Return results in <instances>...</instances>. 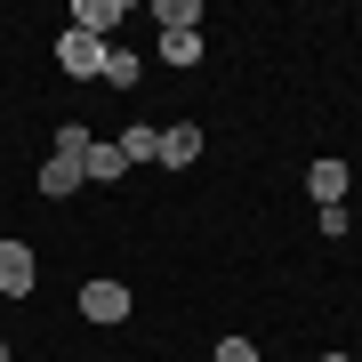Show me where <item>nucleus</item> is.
<instances>
[{
    "label": "nucleus",
    "instance_id": "6e6552de",
    "mask_svg": "<svg viewBox=\"0 0 362 362\" xmlns=\"http://www.w3.org/2000/svg\"><path fill=\"white\" fill-rule=\"evenodd\" d=\"M73 25L105 40V33H113V25H121V0H73Z\"/></svg>",
    "mask_w": 362,
    "mask_h": 362
},
{
    "label": "nucleus",
    "instance_id": "9d476101",
    "mask_svg": "<svg viewBox=\"0 0 362 362\" xmlns=\"http://www.w3.org/2000/svg\"><path fill=\"white\" fill-rule=\"evenodd\" d=\"M161 65H202V33H161Z\"/></svg>",
    "mask_w": 362,
    "mask_h": 362
},
{
    "label": "nucleus",
    "instance_id": "ddd939ff",
    "mask_svg": "<svg viewBox=\"0 0 362 362\" xmlns=\"http://www.w3.org/2000/svg\"><path fill=\"white\" fill-rule=\"evenodd\" d=\"M218 362H258V346L250 338H218Z\"/></svg>",
    "mask_w": 362,
    "mask_h": 362
},
{
    "label": "nucleus",
    "instance_id": "423d86ee",
    "mask_svg": "<svg viewBox=\"0 0 362 362\" xmlns=\"http://www.w3.org/2000/svg\"><path fill=\"white\" fill-rule=\"evenodd\" d=\"M194 153H202V129H194V121H177V129H161V153H153V161L194 169Z\"/></svg>",
    "mask_w": 362,
    "mask_h": 362
},
{
    "label": "nucleus",
    "instance_id": "4468645a",
    "mask_svg": "<svg viewBox=\"0 0 362 362\" xmlns=\"http://www.w3.org/2000/svg\"><path fill=\"white\" fill-rule=\"evenodd\" d=\"M322 362H362V354H322Z\"/></svg>",
    "mask_w": 362,
    "mask_h": 362
},
{
    "label": "nucleus",
    "instance_id": "9b49d317",
    "mask_svg": "<svg viewBox=\"0 0 362 362\" xmlns=\"http://www.w3.org/2000/svg\"><path fill=\"white\" fill-rule=\"evenodd\" d=\"M97 81H113V89H137V49H105V73Z\"/></svg>",
    "mask_w": 362,
    "mask_h": 362
},
{
    "label": "nucleus",
    "instance_id": "f8f14e48",
    "mask_svg": "<svg viewBox=\"0 0 362 362\" xmlns=\"http://www.w3.org/2000/svg\"><path fill=\"white\" fill-rule=\"evenodd\" d=\"M113 145H121L129 161H153V153H161V129H145V121H137V129H129V137H113Z\"/></svg>",
    "mask_w": 362,
    "mask_h": 362
},
{
    "label": "nucleus",
    "instance_id": "7ed1b4c3",
    "mask_svg": "<svg viewBox=\"0 0 362 362\" xmlns=\"http://www.w3.org/2000/svg\"><path fill=\"white\" fill-rule=\"evenodd\" d=\"M81 314L89 322H129V282H89L81 290Z\"/></svg>",
    "mask_w": 362,
    "mask_h": 362
},
{
    "label": "nucleus",
    "instance_id": "0eeeda50",
    "mask_svg": "<svg viewBox=\"0 0 362 362\" xmlns=\"http://www.w3.org/2000/svg\"><path fill=\"white\" fill-rule=\"evenodd\" d=\"M121 169H129V153H121V145H105V137H89V161H81V177H97V185H113Z\"/></svg>",
    "mask_w": 362,
    "mask_h": 362
},
{
    "label": "nucleus",
    "instance_id": "20e7f679",
    "mask_svg": "<svg viewBox=\"0 0 362 362\" xmlns=\"http://www.w3.org/2000/svg\"><path fill=\"white\" fill-rule=\"evenodd\" d=\"M81 161H89V153H49V161H40V194H49V202L81 194V185H89V177H81Z\"/></svg>",
    "mask_w": 362,
    "mask_h": 362
},
{
    "label": "nucleus",
    "instance_id": "2eb2a0df",
    "mask_svg": "<svg viewBox=\"0 0 362 362\" xmlns=\"http://www.w3.org/2000/svg\"><path fill=\"white\" fill-rule=\"evenodd\" d=\"M0 362H8V338H0Z\"/></svg>",
    "mask_w": 362,
    "mask_h": 362
},
{
    "label": "nucleus",
    "instance_id": "39448f33",
    "mask_svg": "<svg viewBox=\"0 0 362 362\" xmlns=\"http://www.w3.org/2000/svg\"><path fill=\"white\" fill-rule=\"evenodd\" d=\"M25 290H33V250L0 242V298H25Z\"/></svg>",
    "mask_w": 362,
    "mask_h": 362
},
{
    "label": "nucleus",
    "instance_id": "f257e3e1",
    "mask_svg": "<svg viewBox=\"0 0 362 362\" xmlns=\"http://www.w3.org/2000/svg\"><path fill=\"white\" fill-rule=\"evenodd\" d=\"M105 49H113V40L81 33V25H65V40H57V57H65V73H73V81H97V73H105Z\"/></svg>",
    "mask_w": 362,
    "mask_h": 362
},
{
    "label": "nucleus",
    "instance_id": "f03ea898",
    "mask_svg": "<svg viewBox=\"0 0 362 362\" xmlns=\"http://www.w3.org/2000/svg\"><path fill=\"white\" fill-rule=\"evenodd\" d=\"M306 194H314V209H346V161L322 153V161L306 169Z\"/></svg>",
    "mask_w": 362,
    "mask_h": 362
},
{
    "label": "nucleus",
    "instance_id": "1a4fd4ad",
    "mask_svg": "<svg viewBox=\"0 0 362 362\" xmlns=\"http://www.w3.org/2000/svg\"><path fill=\"white\" fill-rule=\"evenodd\" d=\"M153 16H161V33H202V8H194V0H153Z\"/></svg>",
    "mask_w": 362,
    "mask_h": 362
}]
</instances>
